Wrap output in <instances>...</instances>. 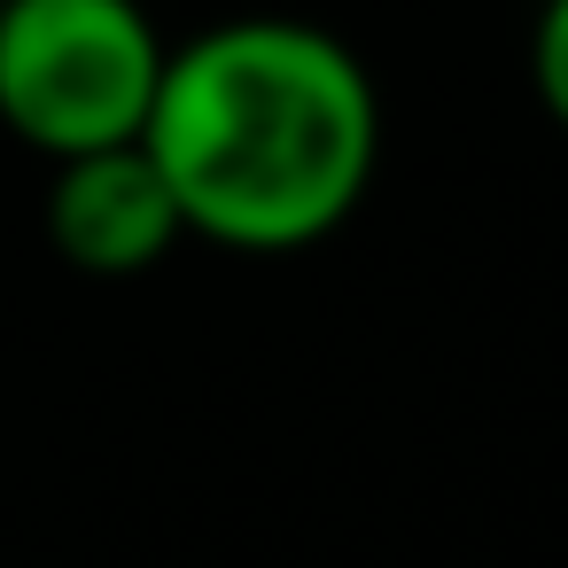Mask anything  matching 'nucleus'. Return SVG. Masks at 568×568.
<instances>
[{"label":"nucleus","instance_id":"obj_2","mask_svg":"<svg viewBox=\"0 0 568 568\" xmlns=\"http://www.w3.org/2000/svg\"><path fill=\"white\" fill-rule=\"evenodd\" d=\"M172 40L141 0H0V125L48 164L149 133Z\"/></svg>","mask_w":568,"mask_h":568},{"label":"nucleus","instance_id":"obj_4","mask_svg":"<svg viewBox=\"0 0 568 568\" xmlns=\"http://www.w3.org/2000/svg\"><path fill=\"white\" fill-rule=\"evenodd\" d=\"M529 87L545 102V118L568 133V0H545L537 32H529Z\"/></svg>","mask_w":568,"mask_h":568},{"label":"nucleus","instance_id":"obj_3","mask_svg":"<svg viewBox=\"0 0 568 568\" xmlns=\"http://www.w3.org/2000/svg\"><path fill=\"white\" fill-rule=\"evenodd\" d=\"M48 242H55L79 273L125 281V273L164 265V257L187 242V219H180V203H172L156 156H149L141 141H125V149H94V156L55 164V187H48Z\"/></svg>","mask_w":568,"mask_h":568},{"label":"nucleus","instance_id":"obj_1","mask_svg":"<svg viewBox=\"0 0 568 568\" xmlns=\"http://www.w3.org/2000/svg\"><path fill=\"white\" fill-rule=\"evenodd\" d=\"M141 149L187 234L288 257L351 226L382 164V94L358 48L304 17H226L164 55Z\"/></svg>","mask_w":568,"mask_h":568}]
</instances>
